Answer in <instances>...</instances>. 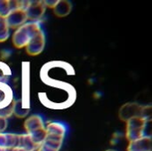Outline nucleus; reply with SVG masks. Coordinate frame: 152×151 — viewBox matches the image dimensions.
<instances>
[{"label": "nucleus", "mask_w": 152, "mask_h": 151, "mask_svg": "<svg viewBox=\"0 0 152 151\" xmlns=\"http://www.w3.org/2000/svg\"><path fill=\"white\" fill-rule=\"evenodd\" d=\"M7 124H8L7 119L4 118V117H0V133H3L6 129Z\"/></svg>", "instance_id": "f3484780"}, {"label": "nucleus", "mask_w": 152, "mask_h": 151, "mask_svg": "<svg viewBox=\"0 0 152 151\" xmlns=\"http://www.w3.org/2000/svg\"><path fill=\"white\" fill-rule=\"evenodd\" d=\"M28 20L26 11H23L21 9H16L7 15L5 18V21L9 27V28H14L17 29L23 24H25Z\"/></svg>", "instance_id": "423d86ee"}, {"label": "nucleus", "mask_w": 152, "mask_h": 151, "mask_svg": "<svg viewBox=\"0 0 152 151\" xmlns=\"http://www.w3.org/2000/svg\"><path fill=\"white\" fill-rule=\"evenodd\" d=\"M10 36V28L5 19L0 17V43L6 41Z\"/></svg>", "instance_id": "4468645a"}, {"label": "nucleus", "mask_w": 152, "mask_h": 151, "mask_svg": "<svg viewBox=\"0 0 152 151\" xmlns=\"http://www.w3.org/2000/svg\"><path fill=\"white\" fill-rule=\"evenodd\" d=\"M19 148L24 149L27 151H34L37 150L39 146L32 141V139L28 133H25L20 134L19 136Z\"/></svg>", "instance_id": "f8f14e48"}, {"label": "nucleus", "mask_w": 152, "mask_h": 151, "mask_svg": "<svg viewBox=\"0 0 152 151\" xmlns=\"http://www.w3.org/2000/svg\"><path fill=\"white\" fill-rule=\"evenodd\" d=\"M11 151H27V150H25L24 149H21V148H19V147H17V148L12 149V150Z\"/></svg>", "instance_id": "6ab92c4d"}, {"label": "nucleus", "mask_w": 152, "mask_h": 151, "mask_svg": "<svg viewBox=\"0 0 152 151\" xmlns=\"http://www.w3.org/2000/svg\"><path fill=\"white\" fill-rule=\"evenodd\" d=\"M144 106H141L136 102H128L123 105L118 112V117L122 121H128L131 118L142 117L143 115Z\"/></svg>", "instance_id": "20e7f679"}, {"label": "nucleus", "mask_w": 152, "mask_h": 151, "mask_svg": "<svg viewBox=\"0 0 152 151\" xmlns=\"http://www.w3.org/2000/svg\"><path fill=\"white\" fill-rule=\"evenodd\" d=\"M58 1L59 0H53V1H48V0H45V1H44L45 2V6L46 7H50V8H54V6L57 4V3H58Z\"/></svg>", "instance_id": "a211bd4d"}, {"label": "nucleus", "mask_w": 152, "mask_h": 151, "mask_svg": "<svg viewBox=\"0 0 152 151\" xmlns=\"http://www.w3.org/2000/svg\"><path fill=\"white\" fill-rule=\"evenodd\" d=\"M45 137L63 141L67 133V126L61 122H51L45 125Z\"/></svg>", "instance_id": "0eeeda50"}, {"label": "nucleus", "mask_w": 152, "mask_h": 151, "mask_svg": "<svg viewBox=\"0 0 152 151\" xmlns=\"http://www.w3.org/2000/svg\"><path fill=\"white\" fill-rule=\"evenodd\" d=\"M107 151H116V150H109Z\"/></svg>", "instance_id": "aec40b11"}, {"label": "nucleus", "mask_w": 152, "mask_h": 151, "mask_svg": "<svg viewBox=\"0 0 152 151\" xmlns=\"http://www.w3.org/2000/svg\"><path fill=\"white\" fill-rule=\"evenodd\" d=\"M11 11H12V9H11L10 1L0 0V17L5 19Z\"/></svg>", "instance_id": "2eb2a0df"}, {"label": "nucleus", "mask_w": 152, "mask_h": 151, "mask_svg": "<svg viewBox=\"0 0 152 151\" xmlns=\"http://www.w3.org/2000/svg\"><path fill=\"white\" fill-rule=\"evenodd\" d=\"M7 95H6V93H4V89L2 90L1 88H0V109L1 108H3L2 106H1V104H4L5 102H6V100H7V97H6ZM8 105V104H7ZM4 106H6L5 104H4Z\"/></svg>", "instance_id": "dca6fc26"}, {"label": "nucleus", "mask_w": 152, "mask_h": 151, "mask_svg": "<svg viewBox=\"0 0 152 151\" xmlns=\"http://www.w3.org/2000/svg\"><path fill=\"white\" fill-rule=\"evenodd\" d=\"M45 127V122L40 115H32L26 118L24 122V128L28 134Z\"/></svg>", "instance_id": "6e6552de"}, {"label": "nucleus", "mask_w": 152, "mask_h": 151, "mask_svg": "<svg viewBox=\"0 0 152 151\" xmlns=\"http://www.w3.org/2000/svg\"><path fill=\"white\" fill-rule=\"evenodd\" d=\"M20 134L10 133H0V148L14 149L19 146Z\"/></svg>", "instance_id": "1a4fd4ad"}, {"label": "nucleus", "mask_w": 152, "mask_h": 151, "mask_svg": "<svg viewBox=\"0 0 152 151\" xmlns=\"http://www.w3.org/2000/svg\"><path fill=\"white\" fill-rule=\"evenodd\" d=\"M46 6L44 1H29V4L26 10L28 20L31 22H38L45 14Z\"/></svg>", "instance_id": "39448f33"}, {"label": "nucleus", "mask_w": 152, "mask_h": 151, "mask_svg": "<svg viewBox=\"0 0 152 151\" xmlns=\"http://www.w3.org/2000/svg\"><path fill=\"white\" fill-rule=\"evenodd\" d=\"M148 120L142 117H137L126 121V136L129 142L139 140L145 136V130Z\"/></svg>", "instance_id": "f03ea898"}, {"label": "nucleus", "mask_w": 152, "mask_h": 151, "mask_svg": "<svg viewBox=\"0 0 152 151\" xmlns=\"http://www.w3.org/2000/svg\"><path fill=\"white\" fill-rule=\"evenodd\" d=\"M41 29L39 22H26L20 28H18L12 37V44L16 48H23L28 44L29 40L34 36V35Z\"/></svg>", "instance_id": "f257e3e1"}, {"label": "nucleus", "mask_w": 152, "mask_h": 151, "mask_svg": "<svg viewBox=\"0 0 152 151\" xmlns=\"http://www.w3.org/2000/svg\"><path fill=\"white\" fill-rule=\"evenodd\" d=\"M127 151H151V138L145 135L139 140L130 142Z\"/></svg>", "instance_id": "9d476101"}, {"label": "nucleus", "mask_w": 152, "mask_h": 151, "mask_svg": "<svg viewBox=\"0 0 152 151\" xmlns=\"http://www.w3.org/2000/svg\"><path fill=\"white\" fill-rule=\"evenodd\" d=\"M71 10H72V4L69 1L61 0V1H58L57 4L54 6L53 13L57 17L62 18V17H66L67 15H69Z\"/></svg>", "instance_id": "9b49d317"}, {"label": "nucleus", "mask_w": 152, "mask_h": 151, "mask_svg": "<svg viewBox=\"0 0 152 151\" xmlns=\"http://www.w3.org/2000/svg\"><path fill=\"white\" fill-rule=\"evenodd\" d=\"M45 45V35L44 33V30L41 28L29 40L28 44L26 45L25 48L28 55L36 56L43 52Z\"/></svg>", "instance_id": "7ed1b4c3"}, {"label": "nucleus", "mask_w": 152, "mask_h": 151, "mask_svg": "<svg viewBox=\"0 0 152 151\" xmlns=\"http://www.w3.org/2000/svg\"><path fill=\"white\" fill-rule=\"evenodd\" d=\"M12 113L17 117H24L27 116L28 113V109H24V105L21 101H14L13 102V110Z\"/></svg>", "instance_id": "ddd939ff"}]
</instances>
